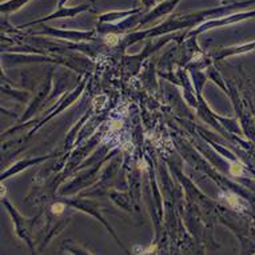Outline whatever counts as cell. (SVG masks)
<instances>
[{
    "label": "cell",
    "mask_w": 255,
    "mask_h": 255,
    "mask_svg": "<svg viewBox=\"0 0 255 255\" xmlns=\"http://www.w3.org/2000/svg\"><path fill=\"white\" fill-rule=\"evenodd\" d=\"M255 4V0H245V1H238V3H230V4H223L214 8L202 9V11H195V12L187 13V15H171L166 20L162 21L159 25L151 27L144 31H138V32H130L127 34L122 42V47L127 48L131 44L143 40V39H151L160 35L172 34L175 31H182V29L190 28L193 29L198 27L210 17L218 16V15H225L229 12H238L241 8H246L250 5Z\"/></svg>",
    "instance_id": "1"
},
{
    "label": "cell",
    "mask_w": 255,
    "mask_h": 255,
    "mask_svg": "<svg viewBox=\"0 0 255 255\" xmlns=\"http://www.w3.org/2000/svg\"><path fill=\"white\" fill-rule=\"evenodd\" d=\"M251 17H255V9L254 11H238V12L231 13V15H227V16L217 17V19H211V20H206L205 23H202V24H199L198 27H195V28L190 29L187 32H184L180 38H178V42L182 43L183 40H186V39L198 36L199 34L205 32V31H209V29L233 24V23H239V21L246 20V19H251Z\"/></svg>",
    "instance_id": "2"
},
{
    "label": "cell",
    "mask_w": 255,
    "mask_h": 255,
    "mask_svg": "<svg viewBox=\"0 0 255 255\" xmlns=\"http://www.w3.org/2000/svg\"><path fill=\"white\" fill-rule=\"evenodd\" d=\"M94 1L92 0H88L83 4L75 5V7H62V8H58L55 12L50 13L44 17H39V19H35L32 21H28L25 24L17 27V28H25V27H29V25H35V24H40V23H47L50 20H55V19H64V17H75L76 15H79L82 12H86L88 9L91 8Z\"/></svg>",
    "instance_id": "3"
},
{
    "label": "cell",
    "mask_w": 255,
    "mask_h": 255,
    "mask_svg": "<svg viewBox=\"0 0 255 255\" xmlns=\"http://www.w3.org/2000/svg\"><path fill=\"white\" fill-rule=\"evenodd\" d=\"M142 12L135 13V15H131V16L126 17V19H122V20L117 21L115 24H114V23H98L97 32L103 35H121L123 34V32L131 31L132 28H138L139 20H140V16H142Z\"/></svg>",
    "instance_id": "4"
},
{
    "label": "cell",
    "mask_w": 255,
    "mask_h": 255,
    "mask_svg": "<svg viewBox=\"0 0 255 255\" xmlns=\"http://www.w3.org/2000/svg\"><path fill=\"white\" fill-rule=\"evenodd\" d=\"M42 34L50 35L54 38L64 39V40H70V42L78 43V42H86V40H92L95 39V34H97V29L94 31H71V29H60V28H54V27H48L44 25L42 29Z\"/></svg>",
    "instance_id": "5"
},
{
    "label": "cell",
    "mask_w": 255,
    "mask_h": 255,
    "mask_svg": "<svg viewBox=\"0 0 255 255\" xmlns=\"http://www.w3.org/2000/svg\"><path fill=\"white\" fill-rule=\"evenodd\" d=\"M180 1L182 0H163V1H160L158 5H155L154 8H151L148 12L143 13L142 16H140V20H139L138 28L147 24V23H152V21L158 20V19H160L164 15L171 13Z\"/></svg>",
    "instance_id": "6"
},
{
    "label": "cell",
    "mask_w": 255,
    "mask_h": 255,
    "mask_svg": "<svg viewBox=\"0 0 255 255\" xmlns=\"http://www.w3.org/2000/svg\"><path fill=\"white\" fill-rule=\"evenodd\" d=\"M3 203H4L7 210H8L9 213H11V215H12V219L13 222H15V225H17L16 229L19 237L25 239L27 243L29 245V247H32V243L29 241V235H31V223L34 222V219H25V218L21 217L20 214L16 213V210L13 209L12 205H11L8 201H5L4 198H3Z\"/></svg>",
    "instance_id": "7"
},
{
    "label": "cell",
    "mask_w": 255,
    "mask_h": 255,
    "mask_svg": "<svg viewBox=\"0 0 255 255\" xmlns=\"http://www.w3.org/2000/svg\"><path fill=\"white\" fill-rule=\"evenodd\" d=\"M255 50V40L251 43H246V44H241V46L234 47H226V48H221V50L214 51L213 56L215 60H223V59L230 58L234 55H242L251 52Z\"/></svg>",
    "instance_id": "8"
},
{
    "label": "cell",
    "mask_w": 255,
    "mask_h": 255,
    "mask_svg": "<svg viewBox=\"0 0 255 255\" xmlns=\"http://www.w3.org/2000/svg\"><path fill=\"white\" fill-rule=\"evenodd\" d=\"M142 11L140 8L127 9V11H110V12L102 13L98 16V23H117V21L126 19V17L139 13Z\"/></svg>",
    "instance_id": "9"
},
{
    "label": "cell",
    "mask_w": 255,
    "mask_h": 255,
    "mask_svg": "<svg viewBox=\"0 0 255 255\" xmlns=\"http://www.w3.org/2000/svg\"><path fill=\"white\" fill-rule=\"evenodd\" d=\"M51 158L50 155H46V156H40V158H34V159H25V160H20V162H16V163L13 164L12 167L7 170V171L1 175V180H4L5 178H8V176H12L17 172H21L23 170H25L29 166H32V164H36L39 162H43V160H46V159Z\"/></svg>",
    "instance_id": "10"
},
{
    "label": "cell",
    "mask_w": 255,
    "mask_h": 255,
    "mask_svg": "<svg viewBox=\"0 0 255 255\" xmlns=\"http://www.w3.org/2000/svg\"><path fill=\"white\" fill-rule=\"evenodd\" d=\"M32 1V0H4L1 4H0V11L3 15H11L23 8L27 3Z\"/></svg>",
    "instance_id": "11"
},
{
    "label": "cell",
    "mask_w": 255,
    "mask_h": 255,
    "mask_svg": "<svg viewBox=\"0 0 255 255\" xmlns=\"http://www.w3.org/2000/svg\"><path fill=\"white\" fill-rule=\"evenodd\" d=\"M142 1V4L146 7V8H154L155 5H158L160 1H163V0H140Z\"/></svg>",
    "instance_id": "12"
},
{
    "label": "cell",
    "mask_w": 255,
    "mask_h": 255,
    "mask_svg": "<svg viewBox=\"0 0 255 255\" xmlns=\"http://www.w3.org/2000/svg\"><path fill=\"white\" fill-rule=\"evenodd\" d=\"M63 210H64V205H63V203H56V205L52 206L51 211H52V214H55V215H59V214L63 213Z\"/></svg>",
    "instance_id": "13"
},
{
    "label": "cell",
    "mask_w": 255,
    "mask_h": 255,
    "mask_svg": "<svg viewBox=\"0 0 255 255\" xmlns=\"http://www.w3.org/2000/svg\"><path fill=\"white\" fill-rule=\"evenodd\" d=\"M231 174H234V175H241V174H242V167H241V164H233V166H231Z\"/></svg>",
    "instance_id": "14"
},
{
    "label": "cell",
    "mask_w": 255,
    "mask_h": 255,
    "mask_svg": "<svg viewBox=\"0 0 255 255\" xmlns=\"http://www.w3.org/2000/svg\"><path fill=\"white\" fill-rule=\"evenodd\" d=\"M67 1H68V0H59V1H58V8H62V7H64Z\"/></svg>",
    "instance_id": "15"
},
{
    "label": "cell",
    "mask_w": 255,
    "mask_h": 255,
    "mask_svg": "<svg viewBox=\"0 0 255 255\" xmlns=\"http://www.w3.org/2000/svg\"><path fill=\"white\" fill-rule=\"evenodd\" d=\"M121 126H122L121 122H117V123H114L113 127H114V128H119V127H121Z\"/></svg>",
    "instance_id": "16"
},
{
    "label": "cell",
    "mask_w": 255,
    "mask_h": 255,
    "mask_svg": "<svg viewBox=\"0 0 255 255\" xmlns=\"http://www.w3.org/2000/svg\"><path fill=\"white\" fill-rule=\"evenodd\" d=\"M222 1H223V4H229L231 0H222Z\"/></svg>",
    "instance_id": "17"
}]
</instances>
